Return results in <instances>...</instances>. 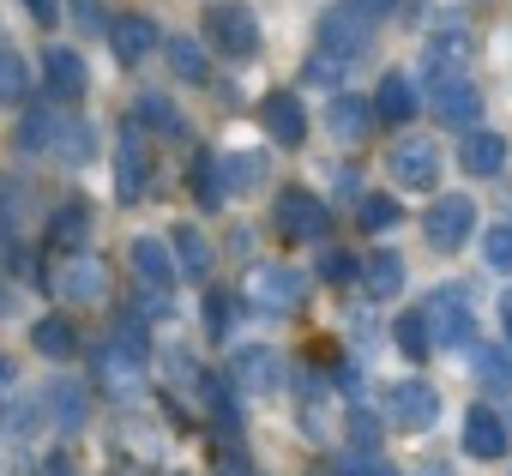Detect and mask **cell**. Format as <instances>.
<instances>
[{
    "label": "cell",
    "instance_id": "cell-5",
    "mask_svg": "<svg viewBox=\"0 0 512 476\" xmlns=\"http://www.w3.org/2000/svg\"><path fill=\"white\" fill-rule=\"evenodd\" d=\"M440 169H446V163H440V145H434V139H416V133H410V139H398V145L386 151V175H392L404 193H434Z\"/></svg>",
    "mask_w": 512,
    "mask_h": 476
},
{
    "label": "cell",
    "instance_id": "cell-9",
    "mask_svg": "<svg viewBox=\"0 0 512 476\" xmlns=\"http://www.w3.org/2000/svg\"><path fill=\"white\" fill-rule=\"evenodd\" d=\"M326 229H332L326 199H314L308 187L278 193V235H284V242H326Z\"/></svg>",
    "mask_w": 512,
    "mask_h": 476
},
{
    "label": "cell",
    "instance_id": "cell-28",
    "mask_svg": "<svg viewBox=\"0 0 512 476\" xmlns=\"http://www.w3.org/2000/svg\"><path fill=\"white\" fill-rule=\"evenodd\" d=\"M470 374L488 392H512V350L506 344H470Z\"/></svg>",
    "mask_w": 512,
    "mask_h": 476
},
{
    "label": "cell",
    "instance_id": "cell-14",
    "mask_svg": "<svg viewBox=\"0 0 512 476\" xmlns=\"http://www.w3.org/2000/svg\"><path fill=\"white\" fill-rule=\"evenodd\" d=\"M43 79H49V91H55L61 103H79V97L91 91V67H85V55L67 49V43H55V49L43 55Z\"/></svg>",
    "mask_w": 512,
    "mask_h": 476
},
{
    "label": "cell",
    "instance_id": "cell-4",
    "mask_svg": "<svg viewBox=\"0 0 512 476\" xmlns=\"http://www.w3.org/2000/svg\"><path fill=\"white\" fill-rule=\"evenodd\" d=\"M205 37L229 61H253V55H260V19H253L241 0H217V7L205 13Z\"/></svg>",
    "mask_w": 512,
    "mask_h": 476
},
{
    "label": "cell",
    "instance_id": "cell-19",
    "mask_svg": "<svg viewBox=\"0 0 512 476\" xmlns=\"http://www.w3.org/2000/svg\"><path fill=\"white\" fill-rule=\"evenodd\" d=\"M109 49H115V61H121V67H139V61L157 49V25H151L145 13H127V19H115V25H109Z\"/></svg>",
    "mask_w": 512,
    "mask_h": 476
},
{
    "label": "cell",
    "instance_id": "cell-10",
    "mask_svg": "<svg viewBox=\"0 0 512 476\" xmlns=\"http://www.w3.org/2000/svg\"><path fill=\"white\" fill-rule=\"evenodd\" d=\"M302 296H308V278L296 266H260V272L247 278V302L260 308V314H296Z\"/></svg>",
    "mask_w": 512,
    "mask_h": 476
},
{
    "label": "cell",
    "instance_id": "cell-37",
    "mask_svg": "<svg viewBox=\"0 0 512 476\" xmlns=\"http://www.w3.org/2000/svg\"><path fill=\"white\" fill-rule=\"evenodd\" d=\"M338 476H404L386 452H338Z\"/></svg>",
    "mask_w": 512,
    "mask_h": 476
},
{
    "label": "cell",
    "instance_id": "cell-50",
    "mask_svg": "<svg viewBox=\"0 0 512 476\" xmlns=\"http://www.w3.org/2000/svg\"><path fill=\"white\" fill-rule=\"evenodd\" d=\"M416 476H452V470H446L440 458H428V464H416Z\"/></svg>",
    "mask_w": 512,
    "mask_h": 476
},
{
    "label": "cell",
    "instance_id": "cell-45",
    "mask_svg": "<svg viewBox=\"0 0 512 476\" xmlns=\"http://www.w3.org/2000/svg\"><path fill=\"white\" fill-rule=\"evenodd\" d=\"M302 79H308V85H344V67H332V61H320V55H308V67H302Z\"/></svg>",
    "mask_w": 512,
    "mask_h": 476
},
{
    "label": "cell",
    "instance_id": "cell-35",
    "mask_svg": "<svg viewBox=\"0 0 512 476\" xmlns=\"http://www.w3.org/2000/svg\"><path fill=\"white\" fill-rule=\"evenodd\" d=\"M13 145H19V151H49V145H55V115H43V109H31V115L19 121V133H13Z\"/></svg>",
    "mask_w": 512,
    "mask_h": 476
},
{
    "label": "cell",
    "instance_id": "cell-34",
    "mask_svg": "<svg viewBox=\"0 0 512 476\" xmlns=\"http://www.w3.org/2000/svg\"><path fill=\"white\" fill-rule=\"evenodd\" d=\"M482 266H494V272L512 278V223H488L482 229Z\"/></svg>",
    "mask_w": 512,
    "mask_h": 476
},
{
    "label": "cell",
    "instance_id": "cell-8",
    "mask_svg": "<svg viewBox=\"0 0 512 476\" xmlns=\"http://www.w3.org/2000/svg\"><path fill=\"white\" fill-rule=\"evenodd\" d=\"M284 386V356L272 344H241L229 356V392H247V398H266Z\"/></svg>",
    "mask_w": 512,
    "mask_h": 476
},
{
    "label": "cell",
    "instance_id": "cell-39",
    "mask_svg": "<svg viewBox=\"0 0 512 476\" xmlns=\"http://www.w3.org/2000/svg\"><path fill=\"white\" fill-rule=\"evenodd\" d=\"M85 223H91L85 205H61V211H55V242H61V248H79V242H85Z\"/></svg>",
    "mask_w": 512,
    "mask_h": 476
},
{
    "label": "cell",
    "instance_id": "cell-49",
    "mask_svg": "<svg viewBox=\"0 0 512 476\" xmlns=\"http://www.w3.org/2000/svg\"><path fill=\"white\" fill-rule=\"evenodd\" d=\"M500 326H506V344H512V290L500 296Z\"/></svg>",
    "mask_w": 512,
    "mask_h": 476
},
{
    "label": "cell",
    "instance_id": "cell-16",
    "mask_svg": "<svg viewBox=\"0 0 512 476\" xmlns=\"http://www.w3.org/2000/svg\"><path fill=\"white\" fill-rule=\"evenodd\" d=\"M326 127H332V139L362 145V139L374 133V103H368V97H356V91H338V97L326 103Z\"/></svg>",
    "mask_w": 512,
    "mask_h": 476
},
{
    "label": "cell",
    "instance_id": "cell-7",
    "mask_svg": "<svg viewBox=\"0 0 512 476\" xmlns=\"http://www.w3.org/2000/svg\"><path fill=\"white\" fill-rule=\"evenodd\" d=\"M368 49H374V31H368L362 19H350L344 7L320 19V37H314V55H320V61H332V67H344V73H350Z\"/></svg>",
    "mask_w": 512,
    "mask_h": 476
},
{
    "label": "cell",
    "instance_id": "cell-36",
    "mask_svg": "<svg viewBox=\"0 0 512 476\" xmlns=\"http://www.w3.org/2000/svg\"><path fill=\"white\" fill-rule=\"evenodd\" d=\"M193 193H199V205H205V211H217V205H223V181H217V157H211V151H199V157H193Z\"/></svg>",
    "mask_w": 512,
    "mask_h": 476
},
{
    "label": "cell",
    "instance_id": "cell-30",
    "mask_svg": "<svg viewBox=\"0 0 512 476\" xmlns=\"http://www.w3.org/2000/svg\"><path fill=\"white\" fill-rule=\"evenodd\" d=\"M43 422H49V416H43V398H13L7 410H0V428H7L13 440H37Z\"/></svg>",
    "mask_w": 512,
    "mask_h": 476
},
{
    "label": "cell",
    "instance_id": "cell-33",
    "mask_svg": "<svg viewBox=\"0 0 512 476\" xmlns=\"http://www.w3.org/2000/svg\"><path fill=\"white\" fill-rule=\"evenodd\" d=\"M139 121H151V127H157V133H169V139H181V133H187V127H181V115H175V103H169L163 91H145V97H139Z\"/></svg>",
    "mask_w": 512,
    "mask_h": 476
},
{
    "label": "cell",
    "instance_id": "cell-23",
    "mask_svg": "<svg viewBox=\"0 0 512 476\" xmlns=\"http://www.w3.org/2000/svg\"><path fill=\"white\" fill-rule=\"evenodd\" d=\"M416 109H422V97H416L410 73H386V79H380V91H374V121L404 127V121H416Z\"/></svg>",
    "mask_w": 512,
    "mask_h": 476
},
{
    "label": "cell",
    "instance_id": "cell-43",
    "mask_svg": "<svg viewBox=\"0 0 512 476\" xmlns=\"http://www.w3.org/2000/svg\"><path fill=\"white\" fill-rule=\"evenodd\" d=\"M205 332H211V338H229V296H223V290L205 296Z\"/></svg>",
    "mask_w": 512,
    "mask_h": 476
},
{
    "label": "cell",
    "instance_id": "cell-27",
    "mask_svg": "<svg viewBox=\"0 0 512 476\" xmlns=\"http://www.w3.org/2000/svg\"><path fill=\"white\" fill-rule=\"evenodd\" d=\"M61 163H73V169H85L91 157H97V127L91 121H55V145H49Z\"/></svg>",
    "mask_w": 512,
    "mask_h": 476
},
{
    "label": "cell",
    "instance_id": "cell-13",
    "mask_svg": "<svg viewBox=\"0 0 512 476\" xmlns=\"http://www.w3.org/2000/svg\"><path fill=\"white\" fill-rule=\"evenodd\" d=\"M260 127L272 133V145H302L308 139V109H302V97L296 91H272L266 103H260Z\"/></svg>",
    "mask_w": 512,
    "mask_h": 476
},
{
    "label": "cell",
    "instance_id": "cell-15",
    "mask_svg": "<svg viewBox=\"0 0 512 476\" xmlns=\"http://www.w3.org/2000/svg\"><path fill=\"white\" fill-rule=\"evenodd\" d=\"M506 446H512V434H506L500 410L470 404V410H464V452H470V458H506Z\"/></svg>",
    "mask_w": 512,
    "mask_h": 476
},
{
    "label": "cell",
    "instance_id": "cell-46",
    "mask_svg": "<svg viewBox=\"0 0 512 476\" xmlns=\"http://www.w3.org/2000/svg\"><path fill=\"white\" fill-rule=\"evenodd\" d=\"M19 7H31L37 25H55V19H61V0H19Z\"/></svg>",
    "mask_w": 512,
    "mask_h": 476
},
{
    "label": "cell",
    "instance_id": "cell-29",
    "mask_svg": "<svg viewBox=\"0 0 512 476\" xmlns=\"http://www.w3.org/2000/svg\"><path fill=\"white\" fill-rule=\"evenodd\" d=\"M31 344H37L49 362H67V356L79 350V332H73V320H61V314H43V320L31 326Z\"/></svg>",
    "mask_w": 512,
    "mask_h": 476
},
{
    "label": "cell",
    "instance_id": "cell-22",
    "mask_svg": "<svg viewBox=\"0 0 512 476\" xmlns=\"http://www.w3.org/2000/svg\"><path fill=\"white\" fill-rule=\"evenodd\" d=\"M217 181H223V199L229 193H260L266 187V151H223Z\"/></svg>",
    "mask_w": 512,
    "mask_h": 476
},
{
    "label": "cell",
    "instance_id": "cell-26",
    "mask_svg": "<svg viewBox=\"0 0 512 476\" xmlns=\"http://www.w3.org/2000/svg\"><path fill=\"white\" fill-rule=\"evenodd\" d=\"M163 55H169V73L181 85H205L211 79V55H205L199 37H163Z\"/></svg>",
    "mask_w": 512,
    "mask_h": 476
},
{
    "label": "cell",
    "instance_id": "cell-3",
    "mask_svg": "<svg viewBox=\"0 0 512 476\" xmlns=\"http://www.w3.org/2000/svg\"><path fill=\"white\" fill-rule=\"evenodd\" d=\"M470 229H476V199L470 193H434L428 217H422V235H428V248L434 254H458L470 242Z\"/></svg>",
    "mask_w": 512,
    "mask_h": 476
},
{
    "label": "cell",
    "instance_id": "cell-48",
    "mask_svg": "<svg viewBox=\"0 0 512 476\" xmlns=\"http://www.w3.org/2000/svg\"><path fill=\"white\" fill-rule=\"evenodd\" d=\"M217 476H253V464H247L241 452H223V464H217Z\"/></svg>",
    "mask_w": 512,
    "mask_h": 476
},
{
    "label": "cell",
    "instance_id": "cell-32",
    "mask_svg": "<svg viewBox=\"0 0 512 476\" xmlns=\"http://www.w3.org/2000/svg\"><path fill=\"white\" fill-rule=\"evenodd\" d=\"M25 85H31V67H25V55L0 43V103H19V97H25Z\"/></svg>",
    "mask_w": 512,
    "mask_h": 476
},
{
    "label": "cell",
    "instance_id": "cell-51",
    "mask_svg": "<svg viewBox=\"0 0 512 476\" xmlns=\"http://www.w3.org/2000/svg\"><path fill=\"white\" fill-rule=\"evenodd\" d=\"M7 386H13V362H7V356H0V392H7Z\"/></svg>",
    "mask_w": 512,
    "mask_h": 476
},
{
    "label": "cell",
    "instance_id": "cell-6",
    "mask_svg": "<svg viewBox=\"0 0 512 476\" xmlns=\"http://www.w3.org/2000/svg\"><path fill=\"white\" fill-rule=\"evenodd\" d=\"M380 410H386V422L392 428H404V434H422V428H434L440 422V392L428 386V380H398V386H386V398H380Z\"/></svg>",
    "mask_w": 512,
    "mask_h": 476
},
{
    "label": "cell",
    "instance_id": "cell-2",
    "mask_svg": "<svg viewBox=\"0 0 512 476\" xmlns=\"http://www.w3.org/2000/svg\"><path fill=\"white\" fill-rule=\"evenodd\" d=\"M428 109H434L440 127L470 133V127H482V85H476L470 73H434V85H428Z\"/></svg>",
    "mask_w": 512,
    "mask_h": 476
},
{
    "label": "cell",
    "instance_id": "cell-44",
    "mask_svg": "<svg viewBox=\"0 0 512 476\" xmlns=\"http://www.w3.org/2000/svg\"><path fill=\"white\" fill-rule=\"evenodd\" d=\"M73 25H79V31H91V37H97V31H109V19H103L97 0H73Z\"/></svg>",
    "mask_w": 512,
    "mask_h": 476
},
{
    "label": "cell",
    "instance_id": "cell-42",
    "mask_svg": "<svg viewBox=\"0 0 512 476\" xmlns=\"http://www.w3.org/2000/svg\"><path fill=\"white\" fill-rule=\"evenodd\" d=\"M374 440H380V422L368 410H350V452H380Z\"/></svg>",
    "mask_w": 512,
    "mask_h": 476
},
{
    "label": "cell",
    "instance_id": "cell-21",
    "mask_svg": "<svg viewBox=\"0 0 512 476\" xmlns=\"http://www.w3.org/2000/svg\"><path fill=\"white\" fill-rule=\"evenodd\" d=\"M43 416H49L55 428H67V434H79V428L91 422V392H85L79 380H55L49 398H43Z\"/></svg>",
    "mask_w": 512,
    "mask_h": 476
},
{
    "label": "cell",
    "instance_id": "cell-24",
    "mask_svg": "<svg viewBox=\"0 0 512 476\" xmlns=\"http://www.w3.org/2000/svg\"><path fill=\"white\" fill-rule=\"evenodd\" d=\"M55 290H61L67 302H79V308H85V302H103V296H109V278H103V266H97V260H85V254H79V260H67V266H61Z\"/></svg>",
    "mask_w": 512,
    "mask_h": 476
},
{
    "label": "cell",
    "instance_id": "cell-52",
    "mask_svg": "<svg viewBox=\"0 0 512 476\" xmlns=\"http://www.w3.org/2000/svg\"><path fill=\"white\" fill-rule=\"evenodd\" d=\"M55 476H67V470H55Z\"/></svg>",
    "mask_w": 512,
    "mask_h": 476
},
{
    "label": "cell",
    "instance_id": "cell-18",
    "mask_svg": "<svg viewBox=\"0 0 512 476\" xmlns=\"http://www.w3.org/2000/svg\"><path fill=\"white\" fill-rule=\"evenodd\" d=\"M458 163H464V175L494 181V175L506 169V139H500V133H488V127H470V133H464V145H458Z\"/></svg>",
    "mask_w": 512,
    "mask_h": 476
},
{
    "label": "cell",
    "instance_id": "cell-20",
    "mask_svg": "<svg viewBox=\"0 0 512 476\" xmlns=\"http://www.w3.org/2000/svg\"><path fill=\"white\" fill-rule=\"evenodd\" d=\"M356 278H362V290H368L374 302H392V296H404V278H410V272H404V254L374 248V254L362 260V272H356Z\"/></svg>",
    "mask_w": 512,
    "mask_h": 476
},
{
    "label": "cell",
    "instance_id": "cell-41",
    "mask_svg": "<svg viewBox=\"0 0 512 476\" xmlns=\"http://www.w3.org/2000/svg\"><path fill=\"white\" fill-rule=\"evenodd\" d=\"M392 7H398V0H344V13H350V19H362L368 31H380V25L392 19Z\"/></svg>",
    "mask_w": 512,
    "mask_h": 476
},
{
    "label": "cell",
    "instance_id": "cell-25",
    "mask_svg": "<svg viewBox=\"0 0 512 476\" xmlns=\"http://www.w3.org/2000/svg\"><path fill=\"white\" fill-rule=\"evenodd\" d=\"M169 254H175V272L181 278H205L211 272V242H205V229H193V223H175L169 229Z\"/></svg>",
    "mask_w": 512,
    "mask_h": 476
},
{
    "label": "cell",
    "instance_id": "cell-40",
    "mask_svg": "<svg viewBox=\"0 0 512 476\" xmlns=\"http://www.w3.org/2000/svg\"><path fill=\"white\" fill-rule=\"evenodd\" d=\"M356 272H362L356 254H344V248H326V254H320V278H326V284H356Z\"/></svg>",
    "mask_w": 512,
    "mask_h": 476
},
{
    "label": "cell",
    "instance_id": "cell-47",
    "mask_svg": "<svg viewBox=\"0 0 512 476\" xmlns=\"http://www.w3.org/2000/svg\"><path fill=\"white\" fill-rule=\"evenodd\" d=\"M332 181H338V199H362V187H356V181H362V175H356V169H338V175H332Z\"/></svg>",
    "mask_w": 512,
    "mask_h": 476
},
{
    "label": "cell",
    "instance_id": "cell-31",
    "mask_svg": "<svg viewBox=\"0 0 512 476\" xmlns=\"http://www.w3.org/2000/svg\"><path fill=\"white\" fill-rule=\"evenodd\" d=\"M356 217H362V229L386 235V229H398V223H404V205H398L392 193H362V199H356Z\"/></svg>",
    "mask_w": 512,
    "mask_h": 476
},
{
    "label": "cell",
    "instance_id": "cell-12",
    "mask_svg": "<svg viewBox=\"0 0 512 476\" xmlns=\"http://www.w3.org/2000/svg\"><path fill=\"white\" fill-rule=\"evenodd\" d=\"M476 55H482V43H476L464 25H440V31H428V43H422V67H428V73H470Z\"/></svg>",
    "mask_w": 512,
    "mask_h": 476
},
{
    "label": "cell",
    "instance_id": "cell-17",
    "mask_svg": "<svg viewBox=\"0 0 512 476\" xmlns=\"http://www.w3.org/2000/svg\"><path fill=\"white\" fill-rule=\"evenodd\" d=\"M127 260H133V272H139V284H145V290H169V284L181 278L163 235H139V242L127 248Z\"/></svg>",
    "mask_w": 512,
    "mask_h": 476
},
{
    "label": "cell",
    "instance_id": "cell-1",
    "mask_svg": "<svg viewBox=\"0 0 512 476\" xmlns=\"http://www.w3.org/2000/svg\"><path fill=\"white\" fill-rule=\"evenodd\" d=\"M416 314H422L428 350H470L476 344V308H470V290L464 284H440Z\"/></svg>",
    "mask_w": 512,
    "mask_h": 476
},
{
    "label": "cell",
    "instance_id": "cell-38",
    "mask_svg": "<svg viewBox=\"0 0 512 476\" xmlns=\"http://www.w3.org/2000/svg\"><path fill=\"white\" fill-rule=\"evenodd\" d=\"M392 338H398V350H404L410 362H428V332H422V314H398V320H392Z\"/></svg>",
    "mask_w": 512,
    "mask_h": 476
},
{
    "label": "cell",
    "instance_id": "cell-11",
    "mask_svg": "<svg viewBox=\"0 0 512 476\" xmlns=\"http://www.w3.org/2000/svg\"><path fill=\"white\" fill-rule=\"evenodd\" d=\"M145 187H151V145H145V127L127 121L121 145H115V193H121V205H133V199H145Z\"/></svg>",
    "mask_w": 512,
    "mask_h": 476
}]
</instances>
